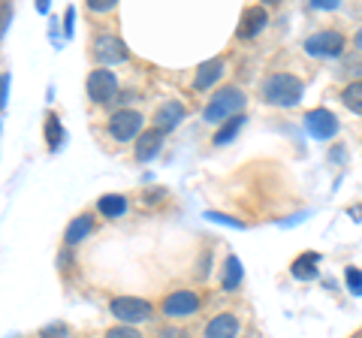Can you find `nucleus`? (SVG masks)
Segmentation results:
<instances>
[{
    "label": "nucleus",
    "instance_id": "obj_22",
    "mask_svg": "<svg viewBox=\"0 0 362 338\" xmlns=\"http://www.w3.org/2000/svg\"><path fill=\"white\" fill-rule=\"evenodd\" d=\"M344 278H347V287H350V293H354V296H362V272H359V269L350 266Z\"/></svg>",
    "mask_w": 362,
    "mask_h": 338
},
{
    "label": "nucleus",
    "instance_id": "obj_7",
    "mask_svg": "<svg viewBox=\"0 0 362 338\" xmlns=\"http://www.w3.org/2000/svg\"><path fill=\"white\" fill-rule=\"evenodd\" d=\"M94 58L100 61L109 70L112 64H121L127 61V46L118 40V37H109V33H100V37L94 40Z\"/></svg>",
    "mask_w": 362,
    "mask_h": 338
},
{
    "label": "nucleus",
    "instance_id": "obj_11",
    "mask_svg": "<svg viewBox=\"0 0 362 338\" xmlns=\"http://www.w3.org/2000/svg\"><path fill=\"white\" fill-rule=\"evenodd\" d=\"M269 25V16H266V9L263 6H251L247 13L242 16V25H239V37L247 40V37H257L259 30H263Z\"/></svg>",
    "mask_w": 362,
    "mask_h": 338
},
{
    "label": "nucleus",
    "instance_id": "obj_16",
    "mask_svg": "<svg viewBox=\"0 0 362 338\" xmlns=\"http://www.w3.org/2000/svg\"><path fill=\"white\" fill-rule=\"evenodd\" d=\"M293 275H296L299 281H311V278H317V254H305V257H299V260L293 263Z\"/></svg>",
    "mask_w": 362,
    "mask_h": 338
},
{
    "label": "nucleus",
    "instance_id": "obj_13",
    "mask_svg": "<svg viewBox=\"0 0 362 338\" xmlns=\"http://www.w3.org/2000/svg\"><path fill=\"white\" fill-rule=\"evenodd\" d=\"M160 145H163V133L160 130H145L139 139H136V157L145 163V161H151V157H157V151H160Z\"/></svg>",
    "mask_w": 362,
    "mask_h": 338
},
{
    "label": "nucleus",
    "instance_id": "obj_17",
    "mask_svg": "<svg viewBox=\"0 0 362 338\" xmlns=\"http://www.w3.org/2000/svg\"><path fill=\"white\" fill-rule=\"evenodd\" d=\"M100 211H103L106 218H121L124 211H127V199L118 197V194L103 197V199H100Z\"/></svg>",
    "mask_w": 362,
    "mask_h": 338
},
{
    "label": "nucleus",
    "instance_id": "obj_12",
    "mask_svg": "<svg viewBox=\"0 0 362 338\" xmlns=\"http://www.w3.org/2000/svg\"><path fill=\"white\" fill-rule=\"evenodd\" d=\"M235 335H239V317H233V314H218L206 326V338H235Z\"/></svg>",
    "mask_w": 362,
    "mask_h": 338
},
{
    "label": "nucleus",
    "instance_id": "obj_6",
    "mask_svg": "<svg viewBox=\"0 0 362 338\" xmlns=\"http://www.w3.org/2000/svg\"><path fill=\"white\" fill-rule=\"evenodd\" d=\"M112 314L124 323H145L151 317V305L145 299H133V296H118L112 299Z\"/></svg>",
    "mask_w": 362,
    "mask_h": 338
},
{
    "label": "nucleus",
    "instance_id": "obj_4",
    "mask_svg": "<svg viewBox=\"0 0 362 338\" xmlns=\"http://www.w3.org/2000/svg\"><path fill=\"white\" fill-rule=\"evenodd\" d=\"M118 94V78L112 70L106 66H100L88 76V97L94 100V103H112V97Z\"/></svg>",
    "mask_w": 362,
    "mask_h": 338
},
{
    "label": "nucleus",
    "instance_id": "obj_21",
    "mask_svg": "<svg viewBox=\"0 0 362 338\" xmlns=\"http://www.w3.org/2000/svg\"><path fill=\"white\" fill-rule=\"evenodd\" d=\"M45 136H49V145L52 148H58V142H61V124L54 115H49V121H45Z\"/></svg>",
    "mask_w": 362,
    "mask_h": 338
},
{
    "label": "nucleus",
    "instance_id": "obj_18",
    "mask_svg": "<svg viewBox=\"0 0 362 338\" xmlns=\"http://www.w3.org/2000/svg\"><path fill=\"white\" fill-rule=\"evenodd\" d=\"M341 100H344V106H347L350 112L362 115V82H350L344 91H341Z\"/></svg>",
    "mask_w": 362,
    "mask_h": 338
},
{
    "label": "nucleus",
    "instance_id": "obj_14",
    "mask_svg": "<svg viewBox=\"0 0 362 338\" xmlns=\"http://www.w3.org/2000/svg\"><path fill=\"white\" fill-rule=\"evenodd\" d=\"M223 76V61L221 58H211V61H206L197 70V78H194V88L197 91H206V88H211L218 78Z\"/></svg>",
    "mask_w": 362,
    "mask_h": 338
},
{
    "label": "nucleus",
    "instance_id": "obj_9",
    "mask_svg": "<svg viewBox=\"0 0 362 338\" xmlns=\"http://www.w3.org/2000/svg\"><path fill=\"white\" fill-rule=\"evenodd\" d=\"M199 308V299H197V293H190V290H175V293H169L166 302H163V311H166V317H190Z\"/></svg>",
    "mask_w": 362,
    "mask_h": 338
},
{
    "label": "nucleus",
    "instance_id": "obj_28",
    "mask_svg": "<svg viewBox=\"0 0 362 338\" xmlns=\"http://www.w3.org/2000/svg\"><path fill=\"white\" fill-rule=\"evenodd\" d=\"M356 49L362 52V28H359V33H356Z\"/></svg>",
    "mask_w": 362,
    "mask_h": 338
},
{
    "label": "nucleus",
    "instance_id": "obj_2",
    "mask_svg": "<svg viewBox=\"0 0 362 338\" xmlns=\"http://www.w3.org/2000/svg\"><path fill=\"white\" fill-rule=\"evenodd\" d=\"M245 109V94L239 88H223L211 97V103L206 106V121L214 124V121H223V118H235L239 112Z\"/></svg>",
    "mask_w": 362,
    "mask_h": 338
},
{
    "label": "nucleus",
    "instance_id": "obj_5",
    "mask_svg": "<svg viewBox=\"0 0 362 338\" xmlns=\"http://www.w3.org/2000/svg\"><path fill=\"white\" fill-rule=\"evenodd\" d=\"M109 133L118 142H130L133 136H142V115L133 109H121L109 118Z\"/></svg>",
    "mask_w": 362,
    "mask_h": 338
},
{
    "label": "nucleus",
    "instance_id": "obj_1",
    "mask_svg": "<svg viewBox=\"0 0 362 338\" xmlns=\"http://www.w3.org/2000/svg\"><path fill=\"white\" fill-rule=\"evenodd\" d=\"M302 82L296 76H290V73H275V76H269L266 82H263V97L269 100L272 106H296L299 100H302Z\"/></svg>",
    "mask_w": 362,
    "mask_h": 338
},
{
    "label": "nucleus",
    "instance_id": "obj_23",
    "mask_svg": "<svg viewBox=\"0 0 362 338\" xmlns=\"http://www.w3.org/2000/svg\"><path fill=\"white\" fill-rule=\"evenodd\" d=\"M106 338H142V335L136 332L133 326H127V323H124V326H112V330L106 332Z\"/></svg>",
    "mask_w": 362,
    "mask_h": 338
},
{
    "label": "nucleus",
    "instance_id": "obj_19",
    "mask_svg": "<svg viewBox=\"0 0 362 338\" xmlns=\"http://www.w3.org/2000/svg\"><path fill=\"white\" fill-rule=\"evenodd\" d=\"M242 284V263L235 260V257H230V260H226V275H223V287L226 290H235Z\"/></svg>",
    "mask_w": 362,
    "mask_h": 338
},
{
    "label": "nucleus",
    "instance_id": "obj_25",
    "mask_svg": "<svg viewBox=\"0 0 362 338\" xmlns=\"http://www.w3.org/2000/svg\"><path fill=\"white\" fill-rule=\"evenodd\" d=\"M64 335H66V330H64L61 323H54V326H45V330H42V338H64Z\"/></svg>",
    "mask_w": 362,
    "mask_h": 338
},
{
    "label": "nucleus",
    "instance_id": "obj_24",
    "mask_svg": "<svg viewBox=\"0 0 362 338\" xmlns=\"http://www.w3.org/2000/svg\"><path fill=\"white\" fill-rule=\"evenodd\" d=\"M88 9H94V13H112L115 0H88Z\"/></svg>",
    "mask_w": 362,
    "mask_h": 338
},
{
    "label": "nucleus",
    "instance_id": "obj_3",
    "mask_svg": "<svg viewBox=\"0 0 362 338\" xmlns=\"http://www.w3.org/2000/svg\"><path fill=\"white\" fill-rule=\"evenodd\" d=\"M305 52L311 58H338L344 52V37L338 30H320L305 40Z\"/></svg>",
    "mask_w": 362,
    "mask_h": 338
},
{
    "label": "nucleus",
    "instance_id": "obj_26",
    "mask_svg": "<svg viewBox=\"0 0 362 338\" xmlns=\"http://www.w3.org/2000/svg\"><path fill=\"white\" fill-rule=\"evenodd\" d=\"M314 6H317V9H335L338 0H314Z\"/></svg>",
    "mask_w": 362,
    "mask_h": 338
},
{
    "label": "nucleus",
    "instance_id": "obj_10",
    "mask_svg": "<svg viewBox=\"0 0 362 338\" xmlns=\"http://www.w3.org/2000/svg\"><path fill=\"white\" fill-rule=\"evenodd\" d=\"M181 118H185V106L178 103V100H166V103L157 109V130L160 133H166V130H175L178 124H181Z\"/></svg>",
    "mask_w": 362,
    "mask_h": 338
},
{
    "label": "nucleus",
    "instance_id": "obj_27",
    "mask_svg": "<svg viewBox=\"0 0 362 338\" xmlns=\"http://www.w3.org/2000/svg\"><path fill=\"white\" fill-rule=\"evenodd\" d=\"M160 338H187V335L181 332V330H163V332H160Z\"/></svg>",
    "mask_w": 362,
    "mask_h": 338
},
{
    "label": "nucleus",
    "instance_id": "obj_20",
    "mask_svg": "<svg viewBox=\"0 0 362 338\" xmlns=\"http://www.w3.org/2000/svg\"><path fill=\"white\" fill-rule=\"evenodd\" d=\"M242 124H245V118H242V115L230 118V121H226V127H223V130H218V133H214V145H223V142H230V139L235 136V133H239V127H242Z\"/></svg>",
    "mask_w": 362,
    "mask_h": 338
},
{
    "label": "nucleus",
    "instance_id": "obj_15",
    "mask_svg": "<svg viewBox=\"0 0 362 338\" xmlns=\"http://www.w3.org/2000/svg\"><path fill=\"white\" fill-rule=\"evenodd\" d=\"M90 230H94V218H90V215H78L70 227H66L64 239H66V245H78L85 235H90Z\"/></svg>",
    "mask_w": 362,
    "mask_h": 338
},
{
    "label": "nucleus",
    "instance_id": "obj_8",
    "mask_svg": "<svg viewBox=\"0 0 362 338\" xmlns=\"http://www.w3.org/2000/svg\"><path fill=\"white\" fill-rule=\"evenodd\" d=\"M305 127H308L314 139H332L338 133V118L329 109H311L308 115H305Z\"/></svg>",
    "mask_w": 362,
    "mask_h": 338
}]
</instances>
